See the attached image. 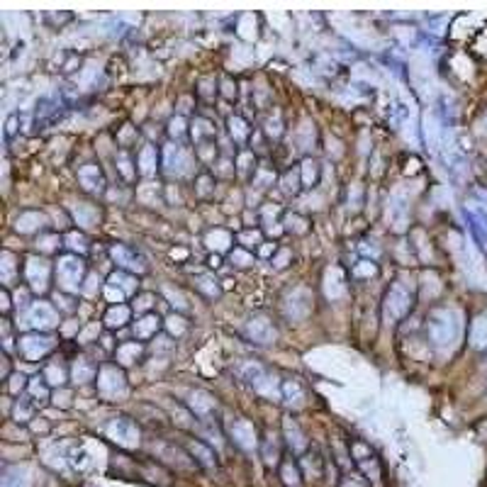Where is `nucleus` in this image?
Returning a JSON list of instances; mask_svg holds the SVG:
<instances>
[{
    "label": "nucleus",
    "mask_w": 487,
    "mask_h": 487,
    "mask_svg": "<svg viewBox=\"0 0 487 487\" xmlns=\"http://www.w3.org/2000/svg\"><path fill=\"white\" fill-rule=\"evenodd\" d=\"M482 122H485V129H487V115H485V120H482Z\"/></svg>",
    "instance_id": "338daca9"
},
{
    "label": "nucleus",
    "mask_w": 487,
    "mask_h": 487,
    "mask_svg": "<svg viewBox=\"0 0 487 487\" xmlns=\"http://www.w3.org/2000/svg\"><path fill=\"white\" fill-rule=\"evenodd\" d=\"M188 407L193 410L195 417H202V419H205V417H210L212 412L217 410V400L210 392H205V390H195L188 400Z\"/></svg>",
    "instance_id": "f3484780"
},
{
    "label": "nucleus",
    "mask_w": 487,
    "mask_h": 487,
    "mask_svg": "<svg viewBox=\"0 0 487 487\" xmlns=\"http://www.w3.org/2000/svg\"><path fill=\"white\" fill-rule=\"evenodd\" d=\"M57 244H59V236H44V239H41V249H44V251H54Z\"/></svg>",
    "instance_id": "4d7b16f0"
},
{
    "label": "nucleus",
    "mask_w": 487,
    "mask_h": 487,
    "mask_svg": "<svg viewBox=\"0 0 487 487\" xmlns=\"http://www.w3.org/2000/svg\"><path fill=\"white\" fill-rule=\"evenodd\" d=\"M164 166H166V171H169L171 175H183L185 171H188V166H190L188 151H185L183 146H175V144H171L169 149H166Z\"/></svg>",
    "instance_id": "4468645a"
},
{
    "label": "nucleus",
    "mask_w": 487,
    "mask_h": 487,
    "mask_svg": "<svg viewBox=\"0 0 487 487\" xmlns=\"http://www.w3.org/2000/svg\"><path fill=\"white\" fill-rule=\"evenodd\" d=\"M110 256H113V261L117 263L120 268H124V271H137L142 273L144 268V258L139 256L137 251H132L129 247H124V244H115L113 249H110Z\"/></svg>",
    "instance_id": "ddd939ff"
},
{
    "label": "nucleus",
    "mask_w": 487,
    "mask_h": 487,
    "mask_svg": "<svg viewBox=\"0 0 487 487\" xmlns=\"http://www.w3.org/2000/svg\"><path fill=\"white\" fill-rule=\"evenodd\" d=\"M139 171L144 175H151L156 171V149L154 146H144L139 151Z\"/></svg>",
    "instance_id": "2f4dec72"
},
{
    "label": "nucleus",
    "mask_w": 487,
    "mask_h": 487,
    "mask_svg": "<svg viewBox=\"0 0 487 487\" xmlns=\"http://www.w3.org/2000/svg\"><path fill=\"white\" fill-rule=\"evenodd\" d=\"M278 458H280V451H278L276 441H266L263 443V461H266L268 468L278 466Z\"/></svg>",
    "instance_id": "4c0bfd02"
},
{
    "label": "nucleus",
    "mask_w": 487,
    "mask_h": 487,
    "mask_svg": "<svg viewBox=\"0 0 487 487\" xmlns=\"http://www.w3.org/2000/svg\"><path fill=\"white\" fill-rule=\"evenodd\" d=\"M185 448L190 451V456L198 458V463H200V466H205V468H215V466H217L215 453H212V448H207L205 443H200V441H188V443H185Z\"/></svg>",
    "instance_id": "4be33fe9"
},
{
    "label": "nucleus",
    "mask_w": 487,
    "mask_h": 487,
    "mask_svg": "<svg viewBox=\"0 0 487 487\" xmlns=\"http://www.w3.org/2000/svg\"><path fill=\"white\" fill-rule=\"evenodd\" d=\"M280 397L290 407H300L305 400V392H303V388H300L298 380H285V383L280 385Z\"/></svg>",
    "instance_id": "5701e85b"
},
{
    "label": "nucleus",
    "mask_w": 487,
    "mask_h": 487,
    "mask_svg": "<svg viewBox=\"0 0 487 487\" xmlns=\"http://www.w3.org/2000/svg\"><path fill=\"white\" fill-rule=\"evenodd\" d=\"M239 241L244 244V249L258 247V244H261V231H244V234L239 236Z\"/></svg>",
    "instance_id": "a18cd8bd"
},
{
    "label": "nucleus",
    "mask_w": 487,
    "mask_h": 487,
    "mask_svg": "<svg viewBox=\"0 0 487 487\" xmlns=\"http://www.w3.org/2000/svg\"><path fill=\"white\" fill-rule=\"evenodd\" d=\"M239 375L244 383L251 385V388L256 390V392H261V395H266V397L280 395V390L276 388V378H271V375H268L258 363H244L239 370Z\"/></svg>",
    "instance_id": "423d86ee"
},
{
    "label": "nucleus",
    "mask_w": 487,
    "mask_h": 487,
    "mask_svg": "<svg viewBox=\"0 0 487 487\" xmlns=\"http://www.w3.org/2000/svg\"><path fill=\"white\" fill-rule=\"evenodd\" d=\"M73 217H76L78 227H83V229H95L100 225V210L95 205H88V202H78L73 207Z\"/></svg>",
    "instance_id": "6ab92c4d"
},
{
    "label": "nucleus",
    "mask_w": 487,
    "mask_h": 487,
    "mask_svg": "<svg viewBox=\"0 0 487 487\" xmlns=\"http://www.w3.org/2000/svg\"><path fill=\"white\" fill-rule=\"evenodd\" d=\"M12 273H15V266H12V254H3V283H10L12 280Z\"/></svg>",
    "instance_id": "c03bdc74"
},
{
    "label": "nucleus",
    "mask_w": 487,
    "mask_h": 487,
    "mask_svg": "<svg viewBox=\"0 0 487 487\" xmlns=\"http://www.w3.org/2000/svg\"><path fill=\"white\" fill-rule=\"evenodd\" d=\"M268 134H273V137H278V134H280V124H278V120H276V122H273V120L268 122Z\"/></svg>",
    "instance_id": "680f3d73"
},
{
    "label": "nucleus",
    "mask_w": 487,
    "mask_h": 487,
    "mask_svg": "<svg viewBox=\"0 0 487 487\" xmlns=\"http://www.w3.org/2000/svg\"><path fill=\"white\" fill-rule=\"evenodd\" d=\"M46 225V217L41 212H22L15 222V229L22 234H32V231H39Z\"/></svg>",
    "instance_id": "aec40b11"
},
{
    "label": "nucleus",
    "mask_w": 487,
    "mask_h": 487,
    "mask_svg": "<svg viewBox=\"0 0 487 487\" xmlns=\"http://www.w3.org/2000/svg\"><path fill=\"white\" fill-rule=\"evenodd\" d=\"M375 263L373 261H361L359 266L354 268V276H359V278H370V276H375Z\"/></svg>",
    "instance_id": "37998d69"
},
{
    "label": "nucleus",
    "mask_w": 487,
    "mask_h": 487,
    "mask_svg": "<svg viewBox=\"0 0 487 487\" xmlns=\"http://www.w3.org/2000/svg\"><path fill=\"white\" fill-rule=\"evenodd\" d=\"M93 378H95V365L88 359H78L76 363H73V383L86 385L88 380H93Z\"/></svg>",
    "instance_id": "393cba45"
},
{
    "label": "nucleus",
    "mask_w": 487,
    "mask_h": 487,
    "mask_svg": "<svg viewBox=\"0 0 487 487\" xmlns=\"http://www.w3.org/2000/svg\"><path fill=\"white\" fill-rule=\"evenodd\" d=\"M285 222H287V229H295V231H300V234H303V231H307V227H305V220H300V217L290 215Z\"/></svg>",
    "instance_id": "3c124183"
},
{
    "label": "nucleus",
    "mask_w": 487,
    "mask_h": 487,
    "mask_svg": "<svg viewBox=\"0 0 487 487\" xmlns=\"http://www.w3.org/2000/svg\"><path fill=\"white\" fill-rule=\"evenodd\" d=\"M414 305V292H412V285H407V280H397L392 283V287L385 295L383 303V317L385 322H397L402 319Z\"/></svg>",
    "instance_id": "f03ea898"
},
{
    "label": "nucleus",
    "mask_w": 487,
    "mask_h": 487,
    "mask_svg": "<svg viewBox=\"0 0 487 487\" xmlns=\"http://www.w3.org/2000/svg\"><path fill=\"white\" fill-rule=\"evenodd\" d=\"M105 434H108V439H113V441L122 448L139 446V429L129 417H115V419L105 426Z\"/></svg>",
    "instance_id": "39448f33"
},
{
    "label": "nucleus",
    "mask_w": 487,
    "mask_h": 487,
    "mask_svg": "<svg viewBox=\"0 0 487 487\" xmlns=\"http://www.w3.org/2000/svg\"><path fill=\"white\" fill-rule=\"evenodd\" d=\"M271 251H276V247H273V244H268V247H263L261 249V256H268V254Z\"/></svg>",
    "instance_id": "69168bd1"
},
{
    "label": "nucleus",
    "mask_w": 487,
    "mask_h": 487,
    "mask_svg": "<svg viewBox=\"0 0 487 487\" xmlns=\"http://www.w3.org/2000/svg\"><path fill=\"white\" fill-rule=\"evenodd\" d=\"M66 247H68V249H73V251L86 254V249H88L86 236H83V234H76V231H71V234L66 236Z\"/></svg>",
    "instance_id": "a19ab883"
},
{
    "label": "nucleus",
    "mask_w": 487,
    "mask_h": 487,
    "mask_svg": "<svg viewBox=\"0 0 487 487\" xmlns=\"http://www.w3.org/2000/svg\"><path fill=\"white\" fill-rule=\"evenodd\" d=\"M83 276H86V263L76 254L61 256L57 263V283L64 292H78L81 290Z\"/></svg>",
    "instance_id": "7ed1b4c3"
},
{
    "label": "nucleus",
    "mask_w": 487,
    "mask_h": 487,
    "mask_svg": "<svg viewBox=\"0 0 487 487\" xmlns=\"http://www.w3.org/2000/svg\"><path fill=\"white\" fill-rule=\"evenodd\" d=\"M247 336L251 338L254 344L266 346V344H273V341H276L278 332H276V327L271 324V319L256 314V317H251L247 322Z\"/></svg>",
    "instance_id": "9d476101"
},
{
    "label": "nucleus",
    "mask_w": 487,
    "mask_h": 487,
    "mask_svg": "<svg viewBox=\"0 0 487 487\" xmlns=\"http://www.w3.org/2000/svg\"><path fill=\"white\" fill-rule=\"evenodd\" d=\"M151 303H154V295H142L139 298V309H149Z\"/></svg>",
    "instance_id": "bf43d9fd"
},
{
    "label": "nucleus",
    "mask_w": 487,
    "mask_h": 487,
    "mask_svg": "<svg viewBox=\"0 0 487 487\" xmlns=\"http://www.w3.org/2000/svg\"><path fill=\"white\" fill-rule=\"evenodd\" d=\"M470 338H472V346H475V349H485L487 346V314H480V317L472 322Z\"/></svg>",
    "instance_id": "bb28decb"
},
{
    "label": "nucleus",
    "mask_w": 487,
    "mask_h": 487,
    "mask_svg": "<svg viewBox=\"0 0 487 487\" xmlns=\"http://www.w3.org/2000/svg\"><path fill=\"white\" fill-rule=\"evenodd\" d=\"M169 132H171V137L183 139V134H185V122H183V117H173V120H171Z\"/></svg>",
    "instance_id": "09e8293b"
},
{
    "label": "nucleus",
    "mask_w": 487,
    "mask_h": 487,
    "mask_svg": "<svg viewBox=\"0 0 487 487\" xmlns=\"http://www.w3.org/2000/svg\"><path fill=\"white\" fill-rule=\"evenodd\" d=\"M108 285H113V287H117L120 292H124V295H134L137 292V278H132L127 271H115L113 276H110V280H108Z\"/></svg>",
    "instance_id": "b1692460"
},
{
    "label": "nucleus",
    "mask_w": 487,
    "mask_h": 487,
    "mask_svg": "<svg viewBox=\"0 0 487 487\" xmlns=\"http://www.w3.org/2000/svg\"><path fill=\"white\" fill-rule=\"evenodd\" d=\"M229 436H231V441H234L239 448H244V451H254L256 443H258L256 426H254L251 421H247V419H234L231 421Z\"/></svg>",
    "instance_id": "9b49d317"
},
{
    "label": "nucleus",
    "mask_w": 487,
    "mask_h": 487,
    "mask_svg": "<svg viewBox=\"0 0 487 487\" xmlns=\"http://www.w3.org/2000/svg\"><path fill=\"white\" fill-rule=\"evenodd\" d=\"M300 175H303V185L312 188V185L317 183V178H319V166L314 164L312 159L303 161V166H300Z\"/></svg>",
    "instance_id": "473e14b6"
},
{
    "label": "nucleus",
    "mask_w": 487,
    "mask_h": 487,
    "mask_svg": "<svg viewBox=\"0 0 487 487\" xmlns=\"http://www.w3.org/2000/svg\"><path fill=\"white\" fill-rule=\"evenodd\" d=\"M27 322L32 324V327L37 329V332H44V329H52L59 324V314L57 309L52 307L49 303H35L30 307V312H27Z\"/></svg>",
    "instance_id": "1a4fd4ad"
},
{
    "label": "nucleus",
    "mask_w": 487,
    "mask_h": 487,
    "mask_svg": "<svg viewBox=\"0 0 487 487\" xmlns=\"http://www.w3.org/2000/svg\"><path fill=\"white\" fill-rule=\"evenodd\" d=\"M46 380L44 378H32V383H30V392H32V397H39V402H44V400H49V390H46Z\"/></svg>",
    "instance_id": "e433bc0d"
},
{
    "label": "nucleus",
    "mask_w": 487,
    "mask_h": 487,
    "mask_svg": "<svg viewBox=\"0 0 487 487\" xmlns=\"http://www.w3.org/2000/svg\"><path fill=\"white\" fill-rule=\"evenodd\" d=\"M390 212H392V217H390L392 227H395V229H402V227H405V212H407V207L402 205V202H395V205L390 207Z\"/></svg>",
    "instance_id": "58836bf2"
},
{
    "label": "nucleus",
    "mask_w": 487,
    "mask_h": 487,
    "mask_svg": "<svg viewBox=\"0 0 487 487\" xmlns=\"http://www.w3.org/2000/svg\"><path fill=\"white\" fill-rule=\"evenodd\" d=\"M90 283H100V278L93 276V278H90ZM86 292H88V295H93V292H95V285H88V287H86Z\"/></svg>",
    "instance_id": "0e129e2a"
},
{
    "label": "nucleus",
    "mask_w": 487,
    "mask_h": 487,
    "mask_svg": "<svg viewBox=\"0 0 487 487\" xmlns=\"http://www.w3.org/2000/svg\"><path fill=\"white\" fill-rule=\"evenodd\" d=\"M309 309H312V292L307 287H298L285 298V314L292 322L305 319L309 314Z\"/></svg>",
    "instance_id": "6e6552de"
},
{
    "label": "nucleus",
    "mask_w": 487,
    "mask_h": 487,
    "mask_svg": "<svg viewBox=\"0 0 487 487\" xmlns=\"http://www.w3.org/2000/svg\"><path fill=\"white\" fill-rule=\"evenodd\" d=\"M193 137H195V142H200L202 146H207V144L215 139V127H210V122H205V120H195Z\"/></svg>",
    "instance_id": "7c9ffc66"
},
{
    "label": "nucleus",
    "mask_w": 487,
    "mask_h": 487,
    "mask_svg": "<svg viewBox=\"0 0 487 487\" xmlns=\"http://www.w3.org/2000/svg\"><path fill=\"white\" fill-rule=\"evenodd\" d=\"M105 298H108L110 303H115V305H122L124 292H120L117 287H113V285H108V283H105Z\"/></svg>",
    "instance_id": "8fccbe9b"
},
{
    "label": "nucleus",
    "mask_w": 487,
    "mask_h": 487,
    "mask_svg": "<svg viewBox=\"0 0 487 487\" xmlns=\"http://www.w3.org/2000/svg\"><path fill=\"white\" fill-rule=\"evenodd\" d=\"M44 380H46V383H49V385H59V388H61V385L66 383V373H64L61 365L52 363V365H46V370H44Z\"/></svg>",
    "instance_id": "f704fd0d"
},
{
    "label": "nucleus",
    "mask_w": 487,
    "mask_h": 487,
    "mask_svg": "<svg viewBox=\"0 0 487 487\" xmlns=\"http://www.w3.org/2000/svg\"><path fill=\"white\" fill-rule=\"evenodd\" d=\"M251 161H254V156H251V154H241V156H239V169H241V171H247Z\"/></svg>",
    "instance_id": "052dcab7"
},
{
    "label": "nucleus",
    "mask_w": 487,
    "mask_h": 487,
    "mask_svg": "<svg viewBox=\"0 0 487 487\" xmlns=\"http://www.w3.org/2000/svg\"><path fill=\"white\" fill-rule=\"evenodd\" d=\"M166 295H169V298L173 300L171 305H175L178 309H185V307H188V303H185V298L180 295V292H175V295H173V290H169V287H166Z\"/></svg>",
    "instance_id": "5fc2aeb1"
},
{
    "label": "nucleus",
    "mask_w": 487,
    "mask_h": 487,
    "mask_svg": "<svg viewBox=\"0 0 487 487\" xmlns=\"http://www.w3.org/2000/svg\"><path fill=\"white\" fill-rule=\"evenodd\" d=\"M129 319V307L127 305H113V307L108 309V314H105V324H108L110 329H117V327H124Z\"/></svg>",
    "instance_id": "a878e982"
},
{
    "label": "nucleus",
    "mask_w": 487,
    "mask_h": 487,
    "mask_svg": "<svg viewBox=\"0 0 487 487\" xmlns=\"http://www.w3.org/2000/svg\"><path fill=\"white\" fill-rule=\"evenodd\" d=\"M78 180H81L83 190H88V193H100L105 185L103 171H100V166H95V164H86L83 169H78Z\"/></svg>",
    "instance_id": "2eb2a0df"
},
{
    "label": "nucleus",
    "mask_w": 487,
    "mask_h": 487,
    "mask_svg": "<svg viewBox=\"0 0 487 487\" xmlns=\"http://www.w3.org/2000/svg\"><path fill=\"white\" fill-rule=\"evenodd\" d=\"M54 397H57V400H54V402H59V392H57V395H54ZM68 400H71V395H66V392H61V407H66V405H68Z\"/></svg>",
    "instance_id": "e2e57ef3"
},
{
    "label": "nucleus",
    "mask_w": 487,
    "mask_h": 487,
    "mask_svg": "<svg viewBox=\"0 0 487 487\" xmlns=\"http://www.w3.org/2000/svg\"><path fill=\"white\" fill-rule=\"evenodd\" d=\"M324 292H327L329 300H341L346 295V278L341 273V268H329L327 276H324Z\"/></svg>",
    "instance_id": "dca6fc26"
},
{
    "label": "nucleus",
    "mask_w": 487,
    "mask_h": 487,
    "mask_svg": "<svg viewBox=\"0 0 487 487\" xmlns=\"http://www.w3.org/2000/svg\"><path fill=\"white\" fill-rule=\"evenodd\" d=\"M198 287H200V290L205 292L207 298H217V295H220V287L215 285V280H212L210 276H202V278H198Z\"/></svg>",
    "instance_id": "ea45409f"
},
{
    "label": "nucleus",
    "mask_w": 487,
    "mask_h": 487,
    "mask_svg": "<svg viewBox=\"0 0 487 487\" xmlns=\"http://www.w3.org/2000/svg\"><path fill=\"white\" fill-rule=\"evenodd\" d=\"M3 487H30V477H27L25 468L6 470V475H3Z\"/></svg>",
    "instance_id": "c756f323"
},
{
    "label": "nucleus",
    "mask_w": 487,
    "mask_h": 487,
    "mask_svg": "<svg viewBox=\"0 0 487 487\" xmlns=\"http://www.w3.org/2000/svg\"><path fill=\"white\" fill-rule=\"evenodd\" d=\"M251 261H254L251 254L244 251V249H234V251H231V263H236V266H249Z\"/></svg>",
    "instance_id": "49530a36"
},
{
    "label": "nucleus",
    "mask_w": 487,
    "mask_h": 487,
    "mask_svg": "<svg viewBox=\"0 0 487 487\" xmlns=\"http://www.w3.org/2000/svg\"><path fill=\"white\" fill-rule=\"evenodd\" d=\"M8 388H10L12 395H17V392H20L22 388H25V375H12V378H10V385H8Z\"/></svg>",
    "instance_id": "864d4df0"
},
{
    "label": "nucleus",
    "mask_w": 487,
    "mask_h": 487,
    "mask_svg": "<svg viewBox=\"0 0 487 487\" xmlns=\"http://www.w3.org/2000/svg\"><path fill=\"white\" fill-rule=\"evenodd\" d=\"M161 329V319L156 317V314H144L142 319H139L137 324H134V336L137 338H151L156 332Z\"/></svg>",
    "instance_id": "412c9836"
},
{
    "label": "nucleus",
    "mask_w": 487,
    "mask_h": 487,
    "mask_svg": "<svg viewBox=\"0 0 487 487\" xmlns=\"http://www.w3.org/2000/svg\"><path fill=\"white\" fill-rule=\"evenodd\" d=\"M117 164H120V171H122V175H124V178H132V169H129V159H127V154H120L117 156Z\"/></svg>",
    "instance_id": "603ef678"
},
{
    "label": "nucleus",
    "mask_w": 487,
    "mask_h": 487,
    "mask_svg": "<svg viewBox=\"0 0 487 487\" xmlns=\"http://www.w3.org/2000/svg\"><path fill=\"white\" fill-rule=\"evenodd\" d=\"M300 178H298V173H287L285 178H283V190H285V193H298V188H300Z\"/></svg>",
    "instance_id": "de8ad7c7"
},
{
    "label": "nucleus",
    "mask_w": 487,
    "mask_h": 487,
    "mask_svg": "<svg viewBox=\"0 0 487 487\" xmlns=\"http://www.w3.org/2000/svg\"><path fill=\"white\" fill-rule=\"evenodd\" d=\"M341 487H365V482L361 480L359 475H344V480H341Z\"/></svg>",
    "instance_id": "6e6d98bb"
},
{
    "label": "nucleus",
    "mask_w": 487,
    "mask_h": 487,
    "mask_svg": "<svg viewBox=\"0 0 487 487\" xmlns=\"http://www.w3.org/2000/svg\"><path fill=\"white\" fill-rule=\"evenodd\" d=\"M283 431H285L287 446L292 448V453H303L305 448H307V439H305L303 429H300L298 421L292 419V417H285V421H283Z\"/></svg>",
    "instance_id": "a211bd4d"
},
{
    "label": "nucleus",
    "mask_w": 487,
    "mask_h": 487,
    "mask_svg": "<svg viewBox=\"0 0 487 487\" xmlns=\"http://www.w3.org/2000/svg\"><path fill=\"white\" fill-rule=\"evenodd\" d=\"M166 329H169L171 334H175V336H180V334L185 332V319L178 317V314H171V317L166 319Z\"/></svg>",
    "instance_id": "79ce46f5"
},
{
    "label": "nucleus",
    "mask_w": 487,
    "mask_h": 487,
    "mask_svg": "<svg viewBox=\"0 0 487 487\" xmlns=\"http://www.w3.org/2000/svg\"><path fill=\"white\" fill-rule=\"evenodd\" d=\"M15 417H17V421H27V419H30V407H20V405H17Z\"/></svg>",
    "instance_id": "13d9d810"
},
{
    "label": "nucleus",
    "mask_w": 487,
    "mask_h": 487,
    "mask_svg": "<svg viewBox=\"0 0 487 487\" xmlns=\"http://www.w3.org/2000/svg\"><path fill=\"white\" fill-rule=\"evenodd\" d=\"M54 341H57L54 336H46V334L35 332V334H25V336H20L17 349H20V354L25 356L27 361H39L54 349Z\"/></svg>",
    "instance_id": "0eeeda50"
},
{
    "label": "nucleus",
    "mask_w": 487,
    "mask_h": 487,
    "mask_svg": "<svg viewBox=\"0 0 487 487\" xmlns=\"http://www.w3.org/2000/svg\"><path fill=\"white\" fill-rule=\"evenodd\" d=\"M426 334H429V338L439 349L453 346L458 334H461L458 314L453 312V309H434V312L426 317Z\"/></svg>",
    "instance_id": "f257e3e1"
},
{
    "label": "nucleus",
    "mask_w": 487,
    "mask_h": 487,
    "mask_svg": "<svg viewBox=\"0 0 487 487\" xmlns=\"http://www.w3.org/2000/svg\"><path fill=\"white\" fill-rule=\"evenodd\" d=\"M97 392L105 400H117L127 392V378L117 365H103L97 373Z\"/></svg>",
    "instance_id": "20e7f679"
},
{
    "label": "nucleus",
    "mask_w": 487,
    "mask_h": 487,
    "mask_svg": "<svg viewBox=\"0 0 487 487\" xmlns=\"http://www.w3.org/2000/svg\"><path fill=\"white\" fill-rule=\"evenodd\" d=\"M205 244L212 249V251H227L229 244H231V234L229 231H225V229H215V231H210V234L205 236Z\"/></svg>",
    "instance_id": "cd10ccee"
},
{
    "label": "nucleus",
    "mask_w": 487,
    "mask_h": 487,
    "mask_svg": "<svg viewBox=\"0 0 487 487\" xmlns=\"http://www.w3.org/2000/svg\"><path fill=\"white\" fill-rule=\"evenodd\" d=\"M115 356H117V361L122 365H132L134 361H139V356H142V346L137 344V341H129V344H122L117 351H115Z\"/></svg>",
    "instance_id": "c85d7f7f"
},
{
    "label": "nucleus",
    "mask_w": 487,
    "mask_h": 487,
    "mask_svg": "<svg viewBox=\"0 0 487 487\" xmlns=\"http://www.w3.org/2000/svg\"><path fill=\"white\" fill-rule=\"evenodd\" d=\"M300 470H298V466H292V463H285L283 466V482H285L287 487H300Z\"/></svg>",
    "instance_id": "c9c22d12"
},
{
    "label": "nucleus",
    "mask_w": 487,
    "mask_h": 487,
    "mask_svg": "<svg viewBox=\"0 0 487 487\" xmlns=\"http://www.w3.org/2000/svg\"><path fill=\"white\" fill-rule=\"evenodd\" d=\"M229 134L236 144H244L249 139V127L241 117H229Z\"/></svg>",
    "instance_id": "72a5a7b5"
},
{
    "label": "nucleus",
    "mask_w": 487,
    "mask_h": 487,
    "mask_svg": "<svg viewBox=\"0 0 487 487\" xmlns=\"http://www.w3.org/2000/svg\"><path fill=\"white\" fill-rule=\"evenodd\" d=\"M27 283H30V287L35 292H44L46 287H49V263L44 261V258H27Z\"/></svg>",
    "instance_id": "f8f14e48"
}]
</instances>
